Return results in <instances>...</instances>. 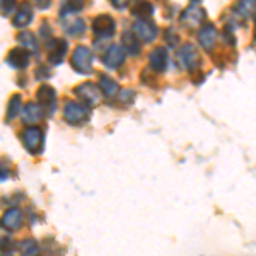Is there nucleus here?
Returning a JSON list of instances; mask_svg holds the SVG:
<instances>
[{"instance_id": "bb28decb", "label": "nucleus", "mask_w": 256, "mask_h": 256, "mask_svg": "<svg viewBox=\"0 0 256 256\" xmlns=\"http://www.w3.org/2000/svg\"><path fill=\"white\" fill-rule=\"evenodd\" d=\"M241 6L244 9V14H250L256 7V0H241Z\"/></svg>"}, {"instance_id": "a878e982", "label": "nucleus", "mask_w": 256, "mask_h": 256, "mask_svg": "<svg viewBox=\"0 0 256 256\" xmlns=\"http://www.w3.org/2000/svg\"><path fill=\"white\" fill-rule=\"evenodd\" d=\"M14 6H16L14 0H0V7H2V10L6 12V14L14 10Z\"/></svg>"}, {"instance_id": "423d86ee", "label": "nucleus", "mask_w": 256, "mask_h": 256, "mask_svg": "<svg viewBox=\"0 0 256 256\" xmlns=\"http://www.w3.org/2000/svg\"><path fill=\"white\" fill-rule=\"evenodd\" d=\"M20 222H22V212H20L19 208H10L4 214L2 218H0V227H2V229L14 230L20 226Z\"/></svg>"}, {"instance_id": "4468645a", "label": "nucleus", "mask_w": 256, "mask_h": 256, "mask_svg": "<svg viewBox=\"0 0 256 256\" xmlns=\"http://www.w3.org/2000/svg\"><path fill=\"white\" fill-rule=\"evenodd\" d=\"M99 86H101V90H102V94H104L106 98H113L114 94L118 92L116 80L110 79V77H106V76L101 77V80H99Z\"/></svg>"}, {"instance_id": "f03ea898", "label": "nucleus", "mask_w": 256, "mask_h": 256, "mask_svg": "<svg viewBox=\"0 0 256 256\" xmlns=\"http://www.w3.org/2000/svg\"><path fill=\"white\" fill-rule=\"evenodd\" d=\"M76 96L80 99L82 102H86L88 106H98L101 102V92L94 84L86 82L76 88Z\"/></svg>"}, {"instance_id": "c756f323", "label": "nucleus", "mask_w": 256, "mask_h": 256, "mask_svg": "<svg viewBox=\"0 0 256 256\" xmlns=\"http://www.w3.org/2000/svg\"><path fill=\"white\" fill-rule=\"evenodd\" d=\"M34 2H36V4H38V6H40V7H43V9H44V7H48L50 0H34Z\"/></svg>"}, {"instance_id": "aec40b11", "label": "nucleus", "mask_w": 256, "mask_h": 256, "mask_svg": "<svg viewBox=\"0 0 256 256\" xmlns=\"http://www.w3.org/2000/svg\"><path fill=\"white\" fill-rule=\"evenodd\" d=\"M84 6V0H64V12L70 14V12H79Z\"/></svg>"}, {"instance_id": "b1692460", "label": "nucleus", "mask_w": 256, "mask_h": 256, "mask_svg": "<svg viewBox=\"0 0 256 256\" xmlns=\"http://www.w3.org/2000/svg\"><path fill=\"white\" fill-rule=\"evenodd\" d=\"M10 176V168L7 162H4V160H0V181L7 180V178Z\"/></svg>"}, {"instance_id": "a211bd4d", "label": "nucleus", "mask_w": 256, "mask_h": 256, "mask_svg": "<svg viewBox=\"0 0 256 256\" xmlns=\"http://www.w3.org/2000/svg\"><path fill=\"white\" fill-rule=\"evenodd\" d=\"M214 41H216V31H214V28H205L204 31L200 32V43L204 44L205 48H210L214 44Z\"/></svg>"}, {"instance_id": "ddd939ff", "label": "nucleus", "mask_w": 256, "mask_h": 256, "mask_svg": "<svg viewBox=\"0 0 256 256\" xmlns=\"http://www.w3.org/2000/svg\"><path fill=\"white\" fill-rule=\"evenodd\" d=\"M31 19H32V9L28 4H24V6L20 7V10L18 12V16L14 18V26H18V28L28 26V24L31 22Z\"/></svg>"}, {"instance_id": "6e6552de", "label": "nucleus", "mask_w": 256, "mask_h": 256, "mask_svg": "<svg viewBox=\"0 0 256 256\" xmlns=\"http://www.w3.org/2000/svg\"><path fill=\"white\" fill-rule=\"evenodd\" d=\"M65 53H67V43H65L64 40H53L52 46H50V55H48L50 64H53V65L62 64V60L65 58Z\"/></svg>"}, {"instance_id": "20e7f679", "label": "nucleus", "mask_w": 256, "mask_h": 256, "mask_svg": "<svg viewBox=\"0 0 256 256\" xmlns=\"http://www.w3.org/2000/svg\"><path fill=\"white\" fill-rule=\"evenodd\" d=\"M22 140H24V146H26V148L31 154H40L43 150V132L40 128L36 126L28 128L22 135Z\"/></svg>"}, {"instance_id": "2eb2a0df", "label": "nucleus", "mask_w": 256, "mask_h": 256, "mask_svg": "<svg viewBox=\"0 0 256 256\" xmlns=\"http://www.w3.org/2000/svg\"><path fill=\"white\" fill-rule=\"evenodd\" d=\"M181 62H183L184 67H186V68L196 67V62H198L196 52L192 46H186V48L183 50V52H181Z\"/></svg>"}, {"instance_id": "c85d7f7f", "label": "nucleus", "mask_w": 256, "mask_h": 256, "mask_svg": "<svg viewBox=\"0 0 256 256\" xmlns=\"http://www.w3.org/2000/svg\"><path fill=\"white\" fill-rule=\"evenodd\" d=\"M113 2L114 7H125V4L128 2V0H111Z\"/></svg>"}, {"instance_id": "f3484780", "label": "nucleus", "mask_w": 256, "mask_h": 256, "mask_svg": "<svg viewBox=\"0 0 256 256\" xmlns=\"http://www.w3.org/2000/svg\"><path fill=\"white\" fill-rule=\"evenodd\" d=\"M22 111V106H20V96L19 94H14L9 101V110H7V118L9 120H14L18 114Z\"/></svg>"}, {"instance_id": "f8f14e48", "label": "nucleus", "mask_w": 256, "mask_h": 256, "mask_svg": "<svg viewBox=\"0 0 256 256\" xmlns=\"http://www.w3.org/2000/svg\"><path fill=\"white\" fill-rule=\"evenodd\" d=\"M166 64H168V53H166V50L158 48L156 52H152V55H150V65H152V68H156L158 72H160V70L166 68Z\"/></svg>"}, {"instance_id": "cd10ccee", "label": "nucleus", "mask_w": 256, "mask_h": 256, "mask_svg": "<svg viewBox=\"0 0 256 256\" xmlns=\"http://www.w3.org/2000/svg\"><path fill=\"white\" fill-rule=\"evenodd\" d=\"M36 77H38V79H48V77H50L48 68H44V67L36 68Z\"/></svg>"}, {"instance_id": "f257e3e1", "label": "nucleus", "mask_w": 256, "mask_h": 256, "mask_svg": "<svg viewBox=\"0 0 256 256\" xmlns=\"http://www.w3.org/2000/svg\"><path fill=\"white\" fill-rule=\"evenodd\" d=\"M64 116L70 123V125H82V123L88 122L89 118V110L84 104L79 102H72L68 101L64 108Z\"/></svg>"}, {"instance_id": "5701e85b", "label": "nucleus", "mask_w": 256, "mask_h": 256, "mask_svg": "<svg viewBox=\"0 0 256 256\" xmlns=\"http://www.w3.org/2000/svg\"><path fill=\"white\" fill-rule=\"evenodd\" d=\"M14 242L10 241L9 238H2L0 239V253L2 254H7V253H10V251H14Z\"/></svg>"}, {"instance_id": "0eeeda50", "label": "nucleus", "mask_w": 256, "mask_h": 256, "mask_svg": "<svg viewBox=\"0 0 256 256\" xmlns=\"http://www.w3.org/2000/svg\"><path fill=\"white\" fill-rule=\"evenodd\" d=\"M7 62H9L10 67L14 68H24L30 64V52L22 48H14L10 50V53L7 55Z\"/></svg>"}, {"instance_id": "412c9836", "label": "nucleus", "mask_w": 256, "mask_h": 256, "mask_svg": "<svg viewBox=\"0 0 256 256\" xmlns=\"http://www.w3.org/2000/svg\"><path fill=\"white\" fill-rule=\"evenodd\" d=\"M19 41L24 44V48H30L32 52L36 50V40L31 32H22V34H19Z\"/></svg>"}, {"instance_id": "6ab92c4d", "label": "nucleus", "mask_w": 256, "mask_h": 256, "mask_svg": "<svg viewBox=\"0 0 256 256\" xmlns=\"http://www.w3.org/2000/svg\"><path fill=\"white\" fill-rule=\"evenodd\" d=\"M132 14L138 16V18H146V16L152 14V7L148 6L147 2H142V0H137L135 2V7L132 9Z\"/></svg>"}, {"instance_id": "dca6fc26", "label": "nucleus", "mask_w": 256, "mask_h": 256, "mask_svg": "<svg viewBox=\"0 0 256 256\" xmlns=\"http://www.w3.org/2000/svg\"><path fill=\"white\" fill-rule=\"evenodd\" d=\"M134 31L144 40H152L156 36V28L152 26V24H147V22H138L137 26L134 28Z\"/></svg>"}, {"instance_id": "7ed1b4c3", "label": "nucleus", "mask_w": 256, "mask_h": 256, "mask_svg": "<svg viewBox=\"0 0 256 256\" xmlns=\"http://www.w3.org/2000/svg\"><path fill=\"white\" fill-rule=\"evenodd\" d=\"M72 65L74 68L77 70V72L80 74H89L90 70H92V55H90V52L88 48L84 46H79L74 52L72 55Z\"/></svg>"}, {"instance_id": "9d476101", "label": "nucleus", "mask_w": 256, "mask_h": 256, "mask_svg": "<svg viewBox=\"0 0 256 256\" xmlns=\"http://www.w3.org/2000/svg\"><path fill=\"white\" fill-rule=\"evenodd\" d=\"M92 30L96 34L99 36H110V34H113V31H114V22H113V19L108 18V16H99V18L94 20V24H92Z\"/></svg>"}, {"instance_id": "4be33fe9", "label": "nucleus", "mask_w": 256, "mask_h": 256, "mask_svg": "<svg viewBox=\"0 0 256 256\" xmlns=\"http://www.w3.org/2000/svg\"><path fill=\"white\" fill-rule=\"evenodd\" d=\"M20 250H22L24 254H36L38 253V242L32 241V239H28V241H24L22 244H20Z\"/></svg>"}, {"instance_id": "39448f33", "label": "nucleus", "mask_w": 256, "mask_h": 256, "mask_svg": "<svg viewBox=\"0 0 256 256\" xmlns=\"http://www.w3.org/2000/svg\"><path fill=\"white\" fill-rule=\"evenodd\" d=\"M36 98H38V102L41 108H44L50 113L55 111V101H56V94H55V89L50 88V86H41L36 92Z\"/></svg>"}, {"instance_id": "9b49d317", "label": "nucleus", "mask_w": 256, "mask_h": 256, "mask_svg": "<svg viewBox=\"0 0 256 256\" xmlns=\"http://www.w3.org/2000/svg\"><path fill=\"white\" fill-rule=\"evenodd\" d=\"M123 62V48L120 46H111L108 53L104 55V64L111 68H116L118 65H122Z\"/></svg>"}, {"instance_id": "393cba45", "label": "nucleus", "mask_w": 256, "mask_h": 256, "mask_svg": "<svg viewBox=\"0 0 256 256\" xmlns=\"http://www.w3.org/2000/svg\"><path fill=\"white\" fill-rule=\"evenodd\" d=\"M132 99H134V90H130V89L122 90V94H120V101H122L123 104H128Z\"/></svg>"}, {"instance_id": "1a4fd4ad", "label": "nucleus", "mask_w": 256, "mask_h": 256, "mask_svg": "<svg viewBox=\"0 0 256 256\" xmlns=\"http://www.w3.org/2000/svg\"><path fill=\"white\" fill-rule=\"evenodd\" d=\"M41 118H43V108H41V106L28 102L22 108V122L26 123V125H34Z\"/></svg>"}]
</instances>
